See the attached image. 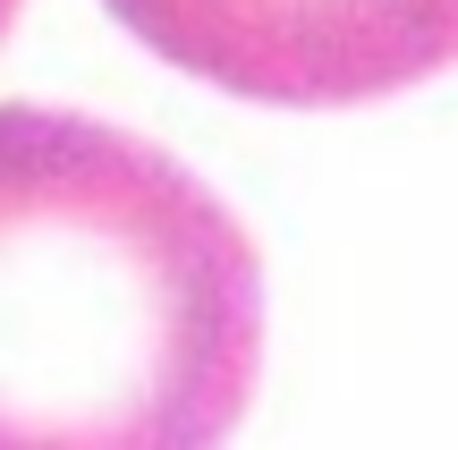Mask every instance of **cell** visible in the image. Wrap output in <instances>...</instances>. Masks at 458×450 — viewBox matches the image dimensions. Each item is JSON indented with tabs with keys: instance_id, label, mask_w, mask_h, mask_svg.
I'll use <instances>...</instances> for the list:
<instances>
[{
	"instance_id": "1",
	"label": "cell",
	"mask_w": 458,
	"mask_h": 450,
	"mask_svg": "<svg viewBox=\"0 0 458 450\" xmlns=\"http://www.w3.org/2000/svg\"><path fill=\"white\" fill-rule=\"evenodd\" d=\"M255 374L238 213L111 119L0 102V450H229Z\"/></svg>"
},
{
	"instance_id": "2",
	"label": "cell",
	"mask_w": 458,
	"mask_h": 450,
	"mask_svg": "<svg viewBox=\"0 0 458 450\" xmlns=\"http://www.w3.org/2000/svg\"><path fill=\"white\" fill-rule=\"evenodd\" d=\"M187 77L272 111H348L458 68V0H111Z\"/></svg>"
},
{
	"instance_id": "3",
	"label": "cell",
	"mask_w": 458,
	"mask_h": 450,
	"mask_svg": "<svg viewBox=\"0 0 458 450\" xmlns=\"http://www.w3.org/2000/svg\"><path fill=\"white\" fill-rule=\"evenodd\" d=\"M17 9H26V0H0V43H9V26H17Z\"/></svg>"
}]
</instances>
